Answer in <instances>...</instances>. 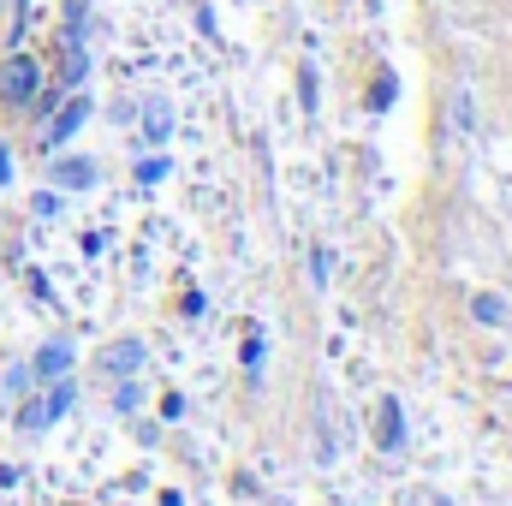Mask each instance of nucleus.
I'll list each match as a JSON object with an SVG mask.
<instances>
[{
    "mask_svg": "<svg viewBox=\"0 0 512 506\" xmlns=\"http://www.w3.org/2000/svg\"><path fill=\"white\" fill-rule=\"evenodd\" d=\"M0 96L12 102V108H36V60H6V72H0Z\"/></svg>",
    "mask_w": 512,
    "mask_h": 506,
    "instance_id": "obj_1",
    "label": "nucleus"
},
{
    "mask_svg": "<svg viewBox=\"0 0 512 506\" xmlns=\"http://www.w3.org/2000/svg\"><path fill=\"white\" fill-rule=\"evenodd\" d=\"M60 411H72V381H54V387H48V393L24 411V423H30V429H48Z\"/></svg>",
    "mask_w": 512,
    "mask_h": 506,
    "instance_id": "obj_2",
    "label": "nucleus"
},
{
    "mask_svg": "<svg viewBox=\"0 0 512 506\" xmlns=\"http://www.w3.org/2000/svg\"><path fill=\"white\" fill-rule=\"evenodd\" d=\"M447 120H453V137H459V143L477 131V96H471V84H453V90H447Z\"/></svg>",
    "mask_w": 512,
    "mask_h": 506,
    "instance_id": "obj_3",
    "label": "nucleus"
},
{
    "mask_svg": "<svg viewBox=\"0 0 512 506\" xmlns=\"http://www.w3.org/2000/svg\"><path fill=\"white\" fill-rule=\"evenodd\" d=\"M84 120H90V96H72V102L54 114V126H48V143H66V137L84 126Z\"/></svg>",
    "mask_w": 512,
    "mask_h": 506,
    "instance_id": "obj_4",
    "label": "nucleus"
},
{
    "mask_svg": "<svg viewBox=\"0 0 512 506\" xmlns=\"http://www.w3.org/2000/svg\"><path fill=\"white\" fill-rule=\"evenodd\" d=\"M66 370H72V346H66V340H48V346L36 352V376H42V381H60Z\"/></svg>",
    "mask_w": 512,
    "mask_h": 506,
    "instance_id": "obj_5",
    "label": "nucleus"
},
{
    "mask_svg": "<svg viewBox=\"0 0 512 506\" xmlns=\"http://www.w3.org/2000/svg\"><path fill=\"white\" fill-rule=\"evenodd\" d=\"M137 364H143V340H120V346H108V376L131 381L137 376Z\"/></svg>",
    "mask_w": 512,
    "mask_h": 506,
    "instance_id": "obj_6",
    "label": "nucleus"
},
{
    "mask_svg": "<svg viewBox=\"0 0 512 506\" xmlns=\"http://www.w3.org/2000/svg\"><path fill=\"white\" fill-rule=\"evenodd\" d=\"M399 435H405V417H399V399H382V423H376V447H399Z\"/></svg>",
    "mask_w": 512,
    "mask_h": 506,
    "instance_id": "obj_7",
    "label": "nucleus"
},
{
    "mask_svg": "<svg viewBox=\"0 0 512 506\" xmlns=\"http://www.w3.org/2000/svg\"><path fill=\"white\" fill-rule=\"evenodd\" d=\"M54 173H60V185H72V191H84V185H96V167H90V161H60Z\"/></svg>",
    "mask_w": 512,
    "mask_h": 506,
    "instance_id": "obj_8",
    "label": "nucleus"
},
{
    "mask_svg": "<svg viewBox=\"0 0 512 506\" xmlns=\"http://www.w3.org/2000/svg\"><path fill=\"white\" fill-rule=\"evenodd\" d=\"M471 310H477V322H489V328H501V322H507V304H501V298H489V292H477V298H471Z\"/></svg>",
    "mask_w": 512,
    "mask_h": 506,
    "instance_id": "obj_9",
    "label": "nucleus"
},
{
    "mask_svg": "<svg viewBox=\"0 0 512 506\" xmlns=\"http://www.w3.org/2000/svg\"><path fill=\"white\" fill-rule=\"evenodd\" d=\"M143 120H149V126H143V131H149V137H155V143H161V137H167V131H173V126H167V120H173V114H167V108H161V102H149V114H143Z\"/></svg>",
    "mask_w": 512,
    "mask_h": 506,
    "instance_id": "obj_10",
    "label": "nucleus"
},
{
    "mask_svg": "<svg viewBox=\"0 0 512 506\" xmlns=\"http://www.w3.org/2000/svg\"><path fill=\"white\" fill-rule=\"evenodd\" d=\"M298 96H304V114L316 108V72H304V84H298Z\"/></svg>",
    "mask_w": 512,
    "mask_h": 506,
    "instance_id": "obj_11",
    "label": "nucleus"
},
{
    "mask_svg": "<svg viewBox=\"0 0 512 506\" xmlns=\"http://www.w3.org/2000/svg\"><path fill=\"white\" fill-rule=\"evenodd\" d=\"M161 173H167V161H143V167H137V179H143V185H155Z\"/></svg>",
    "mask_w": 512,
    "mask_h": 506,
    "instance_id": "obj_12",
    "label": "nucleus"
},
{
    "mask_svg": "<svg viewBox=\"0 0 512 506\" xmlns=\"http://www.w3.org/2000/svg\"><path fill=\"white\" fill-rule=\"evenodd\" d=\"M245 370H251V376H262V340H251V346H245Z\"/></svg>",
    "mask_w": 512,
    "mask_h": 506,
    "instance_id": "obj_13",
    "label": "nucleus"
},
{
    "mask_svg": "<svg viewBox=\"0 0 512 506\" xmlns=\"http://www.w3.org/2000/svg\"><path fill=\"white\" fill-rule=\"evenodd\" d=\"M6 179H12V155L0 149V185H6Z\"/></svg>",
    "mask_w": 512,
    "mask_h": 506,
    "instance_id": "obj_14",
    "label": "nucleus"
}]
</instances>
